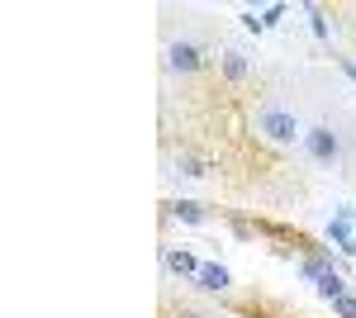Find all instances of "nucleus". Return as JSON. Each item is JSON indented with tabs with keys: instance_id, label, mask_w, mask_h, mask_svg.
<instances>
[{
	"instance_id": "f257e3e1",
	"label": "nucleus",
	"mask_w": 356,
	"mask_h": 318,
	"mask_svg": "<svg viewBox=\"0 0 356 318\" xmlns=\"http://www.w3.org/2000/svg\"><path fill=\"white\" fill-rule=\"evenodd\" d=\"M247 133L271 152H295V143H304V124L295 119V109L275 105V100H266V105H257L247 114Z\"/></svg>"
},
{
	"instance_id": "f03ea898",
	"label": "nucleus",
	"mask_w": 356,
	"mask_h": 318,
	"mask_svg": "<svg viewBox=\"0 0 356 318\" xmlns=\"http://www.w3.org/2000/svg\"><path fill=\"white\" fill-rule=\"evenodd\" d=\"M300 148H304V157L314 161V166H332V161L342 157V138H337L328 124H309Z\"/></svg>"
},
{
	"instance_id": "7ed1b4c3",
	"label": "nucleus",
	"mask_w": 356,
	"mask_h": 318,
	"mask_svg": "<svg viewBox=\"0 0 356 318\" xmlns=\"http://www.w3.org/2000/svg\"><path fill=\"white\" fill-rule=\"evenodd\" d=\"M209 67V57L200 43L191 38H181V43H166V72H176V77H195V72H204Z\"/></svg>"
},
{
	"instance_id": "20e7f679",
	"label": "nucleus",
	"mask_w": 356,
	"mask_h": 318,
	"mask_svg": "<svg viewBox=\"0 0 356 318\" xmlns=\"http://www.w3.org/2000/svg\"><path fill=\"white\" fill-rule=\"evenodd\" d=\"M214 67H219V81H223V86H233V90L252 81V62H247V53H243V48H219Z\"/></svg>"
},
{
	"instance_id": "39448f33",
	"label": "nucleus",
	"mask_w": 356,
	"mask_h": 318,
	"mask_svg": "<svg viewBox=\"0 0 356 318\" xmlns=\"http://www.w3.org/2000/svg\"><path fill=\"white\" fill-rule=\"evenodd\" d=\"M162 266L166 271H171V276H181V280H200V257H195V252H186V247H162Z\"/></svg>"
},
{
	"instance_id": "423d86ee",
	"label": "nucleus",
	"mask_w": 356,
	"mask_h": 318,
	"mask_svg": "<svg viewBox=\"0 0 356 318\" xmlns=\"http://www.w3.org/2000/svg\"><path fill=\"white\" fill-rule=\"evenodd\" d=\"M176 171L191 176V181H204V176H214V157L209 152H195V148H181L176 152Z\"/></svg>"
},
{
	"instance_id": "0eeeda50",
	"label": "nucleus",
	"mask_w": 356,
	"mask_h": 318,
	"mask_svg": "<svg viewBox=\"0 0 356 318\" xmlns=\"http://www.w3.org/2000/svg\"><path fill=\"white\" fill-rule=\"evenodd\" d=\"M166 218H181V223H209L214 214H209V205H200V200H166Z\"/></svg>"
},
{
	"instance_id": "6e6552de",
	"label": "nucleus",
	"mask_w": 356,
	"mask_h": 318,
	"mask_svg": "<svg viewBox=\"0 0 356 318\" xmlns=\"http://www.w3.org/2000/svg\"><path fill=\"white\" fill-rule=\"evenodd\" d=\"M228 285H233L228 266H219V262H204V266H200V280H195V290H204V294H228Z\"/></svg>"
},
{
	"instance_id": "1a4fd4ad",
	"label": "nucleus",
	"mask_w": 356,
	"mask_h": 318,
	"mask_svg": "<svg viewBox=\"0 0 356 318\" xmlns=\"http://www.w3.org/2000/svg\"><path fill=\"white\" fill-rule=\"evenodd\" d=\"M328 242H337L342 257H356V238H352V209H337V218L328 223Z\"/></svg>"
},
{
	"instance_id": "9d476101",
	"label": "nucleus",
	"mask_w": 356,
	"mask_h": 318,
	"mask_svg": "<svg viewBox=\"0 0 356 318\" xmlns=\"http://www.w3.org/2000/svg\"><path fill=\"white\" fill-rule=\"evenodd\" d=\"M314 294H318V299H337V294H347V276H342V266H332V271H323V276H318V280H314Z\"/></svg>"
},
{
	"instance_id": "9b49d317",
	"label": "nucleus",
	"mask_w": 356,
	"mask_h": 318,
	"mask_svg": "<svg viewBox=\"0 0 356 318\" xmlns=\"http://www.w3.org/2000/svg\"><path fill=\"white\" fill-rule=\"evenodd\" d=\"M304 15H309V29H314V38H318V43H328V38H332L328 10H323V5H304Z\"/></svg>"
},
{
	"instance_id": "f8f14e48",
	"label": "nucleus",
	"mask_w": 356,
	"mask_h": 318,
	"mask_svg": "<svg viewBox=\"0 0 356 318\" xmlns=\"http://www.w3.org/2000/svg\"><path fill=\"white\" fill-rule=\"evenodd\" d=\"M332 318H356V294H352V290L332 299Z\"/></svg>"
},
{
	"instance_id": "ddd939ff",
	"label": "nucleus",
	"mask_w": 356,
	"mask_h": 318,
	"mask_svg": "<svg viewBox=\"0 0 356 318\" xmlns=\"http://www.w3.org/2000/svg\"><path fill=\"white\" fill-rule=\"evenodd\" d=\"M238 19H243V29H252V33H266V24H261V10H243Z\"/></svg>"
},
{
	"instance_id": "4468645a",
	"label": "nucleus",
	"mask_w": 356,
	"mask_h": 318,
	"mask_svg": "<svg viewBox=\"0 0 356 318\" xmlns=\"http://www.w3.org/2000/svg\"><path fill=\"white\" fill-rule=\"evenodd\" d=\"M280 15H285V5H266V10H261V24L275 29V24H280Z\"/></svg>"
},
{
	"instance_id": "2eb2a0df",
	"label": "nucleus",
	"mask_w": 356,
	"mask_h": 318,
	"mask_svg": "<svg viewBox=\"0 0 356 318\" xmlns=\"http://www.w3.org/2000/svg\"><path fill=\"white\" fill-rule=\"evenodd\" d=\"M337 67H342V72H347V77L356 81V62H352V57H337Z\"/></svg>"
},
{
	"instance_id": "dca6fc26",
	"label": "nucleus",
	"mask_w": 356,
	"mask_h": 318,
	"mask_svg": "<svg viewBox=\"0 0 356 318\" xmlns=\"http://www.w3.org/2000/svg\"><path fill=\"white\" fill-rule=\"evenodd\" d=\"M347 29H352V33H356V10H352V19H347Z\"/></svg>"
}]
</instances>
